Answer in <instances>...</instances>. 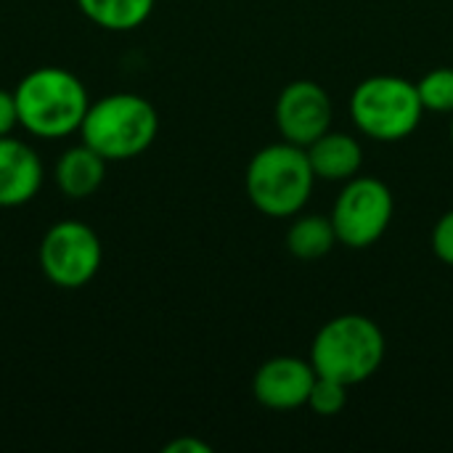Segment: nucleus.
Wrapping results in <instances>:
<instances>
[{"mask_svg": "<svg viewBox=\"0 0 453 453\" xmlns=\"http://www.w3.org/2000/svg\"><path fill=\"white\" fill-rule=\"evenodd\" d=\"M42 186V162L37 151L11 135L0 138V207H21Z\"/></svg>", "mask_w": 453, "mask_h": 453, "instance_id": "obj_10", "label": "nucleus"}, {"mask_svg": "<svg viewBox=\"0 0 453 453\" xmlns=\"http://www.w3.org/2000/svg\"><path fill=\"white\" fill-rule=\"evenodd\" d=\"M56 186L69 199H85L96 194L106 178V159L88 143L72 146L61 154L53 170Z\"/></svg>", "mask_w": 453, "mask_h": 453, "instance_id": "obj_12", "label": "nucleus"}, {"mask_svg": "<svg viewBox=\"0 0 453 453\" xmlns=\"http://www.w3.org/2000/svg\"><path fill=\"white\" fill-rule=\"evenodd\" d=\"M393 212L395 199L390 186L374 175H356L345 180L329 218L340 244L350 250H369L388 234Z\"/></svg>", "mask_w": 453, "mask_h": 453, "instance_id": "obj_6", "label": "nucleus"}, {"mask_svg": "<svg viewBox=\"0 0 453 453\" xmlns=\"http://www.w3.org/2000/svg\"><path fill=\"white\" fill-rule=\"evenodd\" d=\"M82 143L96 149L106 162L141 157L159 133L157 109L135 93H111L90 104L82 125Z\"/></svg>", "mask_w": 453, "mask_h": 453, "instance_id": "obj_4", "label": "nucleus"}, {"mask_svg": "<svg viewBox=\"0 0 453 453\" xmlns=\"http://www.w3.org/2000/svg\"><path fill=\"white\" fill-rule=\"evenodd\" d=\"M385 350L388 342L377 321L361 313H342L316 332L311 364L319 377L353 388L380 372Z\"/></svg>", "mask_w": 453, "mask_h": 453, "instance_id": "obj_3", "label": "nucleus"}, {"mask_svg": "<svg viewBox=\"0 0 453 453\" xmlns=\"http://www.w3.org/2000/svg\"><path fill=\"white\" fill-rule=\"evenodd\" d=\"M353 125L372 141L398 143L417 133L425 106L417 82L398 74H372L350 96Z\"/></svg>", "mask_w": 453, "mask_h": 453, "instance_id": "obj_5", "label": "nucleus"}, {"mask_svg": "<svg viewBox=\"0 0 453 453\" xmlns=\"http://www.w3.org/2000/svg\"><path fill=\"white\" fill-rule=\"evenodd\" d=\"M316 377L319 374L311 358L305 361L297 356H276L255 372L252 395L271 411H295L308 403Z\"/></svg>", "mask_w": 453, "mask_h": 453, "instance_id": "obj_9", "label": "nucleus"}, {"mask_svg": "<svg viewBox=\"0 0 453 453\" xmlns=\"http://www.w3.org/2000/svg\"><path fill=\"white\" fill-rule=\"evenodd\" d=\"M101 239L82 220H58L40 242V268L58 289L85 287L101 268Z\"/></svg>", "mask_w": 453, "mask_h": 453, "instance_id": "obj_7", "label": "nucleus"}, {"mask_svg": "<svg viewBox=\"0 0 453 453\" xmlns=\"http://www.w3.org/2000/svg\"><path fill=\"white\" fill-rule=\"evenodd\" d=\"M157 0H77V8L88 21L109 32H127L141 27Z\"/></svg>", "mask_w": 453, "mask_h": 453, "instance_id": "obj_14", "label": "nucleus"}, {"mask_svg": "<svg viewBox=\"0 0 453 453\" xmlns=\"http://www.w3.org/2000/svg\"><path fill=\"white\" fill-rule=\"evenodd\" d=\"M337 242V231L332 218L326 215H316V212H300L295 215L289 231H287V250L292 257L303 260V263H313L326 257L334 250Z\"/></svg>", "mask_w": 453, "mask_h": 453, "instance_id": "obj_13", "label": "nucleus"}, {"mask_svg": "<svg viewBox=\"0 0 453 453\" xmlns=\"http://www.w3.org/2000/svg\"><path fill=\"white\" fill-rule=\"evenodd\" d=\"M430 244H433V252L435 257L443 263V265H451L453 268V210L443 212L433 228V236H430Z\"/></svg>", "mask_w": 453, "mask_h": 453, "instance_id": "obj_17", "label": "nucleus"}, {"mask_svg": "<svg viewBox=\"0 0 453 453\" xmlns=\"http://www.w3.org/2000/svg\"><path fill=\"white\" fill-rule=\"evenodd\" d=\"M273 119L284 141L308 149L316 138L332 130L334 106L324 85L313 80H295L281 88Z\"/></svg>", "mask_w": 453, "mask_h": 453, "instance_id": "obj_8", "label": "nucleus"}, {"mask_svg": "<svg viewBox=\"0 0 453 453\" xmlns=\"http://www.w3.org/2000/svg\"><path fill=\"white\" fill-rule=\"evenodd\" d=\"M19 125L45 141L80 130L90 101L82 80L61 66H40L21 77L13 90Z\"/></svg>", "mask_w": 453, "mask_h": 453, "instance_id": "obj_1", "label": "nucleus"}, {"mask_svg": "<svg viewBox=\"0 0 453 453\" xmlns=\"http://www.w3.org/2000/svg\"><path fill=\"white\" fill-rule=\"evenodd\" d=\"M451 146H453V114H451Z\"/></svg>", "mask_w": 453, "mask_h": 453, "instance_id": "obj_20", "label": "nucleus"}, {"mask_svg": "<svg viewBox=\"0 0 453 453\" xmlns=\"http://www.w3.org/2000/svg\"><path fill=\"white\" fill-rule=\"evenodd\" d=\"M425 111L453 114V66H435L417 82Z\"/></svg>", "mask_w": 453, "mask_h": 453, "instance_id": "obj_15", "label": "nucleus"}, {"mask_svg": "<svg viewBox=\"0 0 453 453\" xmlns=\"http://www.w3.org/2000/svg\"><path fill=\"white\" fill-rule=\"evenodd\" d=\"M16 125H19L16 96H13V90H3L0 88V138L3 135H11Z\"/></svg>", "mask_w": 453, "mask_h": 453, "instance_id": "obj_18", "label": "nucleus"}, {"mask_svg": "<svg viewBox=\"0 0 453 453\" xmlns=\"http://www.w3.org/2000/svg\"><path fill=\"white\" fill-rule=\"evenodd\" d=\"M212 449L207 443H202L199 438H178L173 443L165 446V453H210Z\"/></svg>", "mask_w": 453, "mask_h": 453, "instance_id": "obj_19", "label": "nucleus"}, {"mask_svg": "<svg viewBox=\"0 0 453 453\" xmlns=\"http://www.w3.org/2000/svg\"><path fill=\"white\" fill-rule=\"evenodd\" d=\"M348 385L337 382V380H329V377H316L313 382V390L308 395V409L316 414V417H337L345 411L348 406Z\"/></svg>", "mask_w": 453, "mask_h": 453, "instance_id": "obj_16", "label": "nucleus"}, {"mask_svg": "<svg viewBox=\"0 0 453 453\" xmlns=\"http://www.w3.org/2000/svg\"><path fill=\"white\" fill-rule=\"evenodd\" d=\"M305 151H308L311 167L316 173V180L345 183V180L356 178L364 165V149H361L358 138L340 133V130H326Z\"/></svg>", "mask_w": 453, "mask_h": 453, "instance_id": "obj_11", "label": "nucleus"}, {"mask_svg": "<svg viewBox=\"0 0 453 453\" xmlns=\"http://www.w3.org/2000/svg\"><path fill=\"white\" fill-rule=\"evenodd\" d=\"M313 186L316 173L308 151L289 141L255 151L244 175V188L252 207L276 220L300 215L311 202Z\"/></svg>", "mask_w": 453, "mask_h": 453, "instance_id": "obj_2", "label": "nucleus"}]
</instances>
